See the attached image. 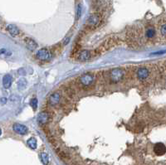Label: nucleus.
Masks as SVG:
<instances>
[{
  "mask_svg": "<svg viewBox=\"0 0 166 165\" xmlns=\"http://www.w3.org/2000/svg\"><path fill=\"white\" fill-rule=\"evenodd\" d=\"M124 77V71L123 70L120 68H115L111 70L110 72V78L111 81L113 82H119Z\"/></svg>",
  "mask_w": 166,
  "mask_h": 165,
  "instance_id": "obj_1",
  "label": "nucleus"
},
{
  "mask_svg": "<svg viewBox=\"0 0 166 165\" xmlns=\"http://www.w3.org/2000/svg\"><path fill=\"white\" fill-rule=\"evenodd\" d=\"M12 129H13V131L16 132L17 134H21V135L27 134V132H28L27 127H26L23 125H21V124H14V125H12Z\"/></svg>",
  "mask_w": 166,
  "mask_h": 165,
  "instance_id": "obj_2",
  "label": "nucleus"
},
{
  "mask_svg": "<svg viewBox=\"0 0 166 165\" xmlns=\"http://www.w3.org/2000/svg\"><path fill=\"white\" fill-rule=\"evenodd\" d=\"M93 81H94V76L90 74V73L81 76V78H80L81 83L83 85H85V86H88V85H90V84H92Z\"/></svg>",
  "mask_w": 166,
  "mask_h": 165,
  "instance_id": "obj_3",
  "label": "nucleus"
},
{
  "mask_svg": "<svg viewBox=\"0 0 166 165\" xmlns=\"http://www.w3.org/2000/svg\"><path fill=\"white\" fill-rule=\"evenodd\" d=\"M100 21H101V17L98 14H92L90 16L88 20H87V24H88V26L94 27L100 23Z\"/></svg>",
  "mask_w": 166,
  "mask_h": 165,
  "instance_id": "obj_4",
  "label": "nucleus"
},
{
  "mask_svg": "<svg viewBox=\"0 0 166 165\" xmlns=\"http://www.w3.org/2000/svg\"><path fill=\"white\" fill-rule=\"evenodd\" d=\"M37 56L38 57L40 60H43V61H46V60H48L51 57V53L46 48H42L37 51Z\"/></svg>",
  "mask_w": 166,
  "mask_h": 165,
  "instance_id": "obj_5",
  "label": "nucleus"
},
{
  "mask_svg": "<svg viewBox=\"0 0 166 165\" xmlns=\"http://www.w3.org/2000/svg\"><path fill=\"white\" fill-rule=\"evenodd\" d=\"M149 76V70L145 67L140 68L137 71V77L140 79V81L146 80Z\"/></svg>",
  "mask_w": 166,
  "mask_h": 165,
  "instance_id": "obj_6",
  "label": "nucleus"
},
{
  "mask_svg": "<svg viewBox=\"0 0 166 165\" xmlns=\"http://www.w3.org/2000/svg\"><path fill=\"white\" fill-rule=\"evenodd\" d=\"M165 146L164 144H162V143H158V144H156L154 147V151L155 153L156 154V155H158V156H161V155H164L165 154Z\"/></svg>",
  "mask_w": 166,
  "mask_h": 165,
  "instance_id": "obj_7",
  "label": "nucleus"
},
{
  "mask_svg": "<svg viewBox=\"0 0 166 165\" xmlns=\"http://www.w3.org/2000/svg\"><path fill=\"white\" fill-rule=\"evenodd\" d=\"M49 115L48 114V112H41L38 115H37V122L40 125H45L48 122L49 120Z\"/></svg>",
  "mask_w": 166,
  "mask_h": 165,
  "instance_id": "obj_8",
  "label": "nucleus"
},
{
  "mask_svg": "<svg viewBox=\"0 0 166 165\" xmlns=\"http://www.w3.org/2000/svg\"><path fill=\"white\" fill-rule=\"evenodd\" d=\"M60 99H61L60 94H59L58 92H54L49 97V103L51 106H56V104L59 103Z\"/></svg>",
  "mask_w": 166,
  "mask_h": 165,
  "instance_id": "obj_9",
  "label": "nucleus"
},
{
  "mask_svg": "<svg viewBox=\"0 0 166 165\" xmlns=\"http://www.w3.org/2000/svg\"><path fill=\"white\" fill-rule=\"evenodd\" d=\"M12 82V78L11 77V75L7 74L3 77V85L5 89H8L11 86Z\"/></svg>",
  "mask_w": 166,
  "mask_h": 165,
  "instance_id": "obj_10",
  "label": "nucleus"
},
{
  "mask_svg": "<svg viewBox=\"0 0 166 165\" xmlns=\"http://www.w3.org/2000/svg\"><path fill=\"white\" fill-rule=\"evenodd\" d=\"M8 33H10V35L12 37H16L19 34V29L15 26V25H12V24H9L8 26Z\"/></svg>",
  "mask_w": 166,
  "mask_h": 165,
  "instance_id": "obj_11",
  "label": "nucleus"
},
{
  "mask_svg": "<svg viewBox=\"0 0 166 165\" xmlns=\"http://www.w3.org/2000/svg\"><path fill=\"white\" fill-rule=\"evenodd\" d=\"M25 43H26L27 47L31 51H34L37 47V44L35 41H33L31 38H26L25 39Z\"/></svg>",
  "mask_w": 166,
  "mask_h": 165,
  "instance_id": "obj_12",
  "label": "nucleus"
},
{
  "mask_svg": "<svg viewBox=\"0 0 166 165\" xmlns=\"http://www.w3.org/2000/svg\"><path fill=\"white\" fill-rule=\"evenodd\" d=\"M78 57H79V60H81V61H86V60H88L90 57V53L89 51L84 50L80 52Z\"/></svg>",
  "mask_w": 166,
  "mask_h": 165,
  "instance_id": "obj_13",
  "label": "nucleus"
},
{
  "mask_svg": "<svg viewBox=\"0 0 166 165\" xmlns=\"http://www.w3.org/2000/svg\"><path fill=\"white\" fill-rule=\"evenodd\" d=\"M27 82L24 78H21L19 81H18V89L19 91H23L25 88L27 87Z\"/></svg>",
  "mask_w": 166,
  "mask_h": 165,
  "instance_id": "obj_14",
  "label": "nucleus"
},
{
  "mask_svg": "<svg viewBox=\"0 0 166 165\" xmlns=\"http://www.w3.org/2000/svg\"><path fill=\"white\" fill-rule=\"evenodd\" d=\"M27 145L30 148L32 149H36L37 148V139L35 138H30L28 140L27 142Z\"/></svg>",
  "mask_w": 166,
  "mask_h": 165,
  "instance_id": "obj_15",
  "label": "nucleus"
},
{
  "mask_svg": "<svg viewBox=\"0 0 166 165\" xmlns=\"http://www.w3.org/2000/svg\"><path fill=\"white\" fill-rule=\"evenodd\" d=\"M40 157H41V160H42V163L44 164V165H48V163H49V157H48V154H46V153H42L40 154Z\"/></svg>",
  "mask_w": 166,
  "mask_h": 165,
  "instance_id": "obj_16",
  "label": "nucleus"
},
{
  "mask_svg": "<svg viewBox=\"0 0 166 165\" xmlns=\"http://www.w3.org/2000/svg\"><path fill=\"white\" fill-rule=\"evenodd\" d=\"M155 35V31L153 28H149L146 32V37H149V38H152L154 37V36Z\"/></svg>",
  "mask_w": 166,
  "mask_h": 165,
  "instance_id": "obj_17",
  "label": "nucleus"
},
{
  "mask_svg": "<svg viewBox=\"0 0 166 165\" xmlns=\"http://www.w3.org/2000/svg\"><path fill=\"white\" fill-rule=\"evenodd\" d=\"M30 106H32L33 110H36L37 108V100L36 98H33L32 100H30Z\"/></svg>",
  "mask_w": 166,
  "mask_h": 165,
  "instance_id": "obj_18",
  "label": "nucleus"
},
{
  "mask_svg": "<svg viewBox=\"0 0 166 165\" xmlns=\"http://www.w3.org/2000/svg\"><path fill=\"white\" fill-rule=\"evenodd\" d=\"M81 15V5L79 4L77 7V19H78Z\"/></svg>",
  "mask_w": 166,
  "mask_h": 165,
  "instance_id": "obj_19",
  "label": "nucleus"
},
{
  "mask_svg": "<svg viewBox=\"0 0 166 165\" xmlns=\"http://www.w3.org/2000/svg\"><path fill=\"white\" fill-rule=\"evenodd\" d=\"M160 33H162V35L164 37H165V35H166V25L164 23L161 26V27H160Z\"/></svg>",
  "mask_w": 166,
  "mask_h": 165,
  "instance_id": "obj_20",
  "label": "nucleus"
},
{
  "mask_svg": "<svg viewBox=\"0 0 166 165\" xmlns=\"http://www.w3.org/2000/svg\"><path fill=\"white\" fill-rule=\"evenodd\" d=\"M5 52H6L5 49H1V50H0V55H1V54H3V53H4Z\"/></svg>",
  "mask_w": 166,
  "mask_h": 165,
  "instance_id": "obj_21",
  "label": "nucleus"
},
{
  "mask_svg": "<svg viewBox=\"0 0 166 165\" xmlns=\"http://www.w3.org/2000/svg\"><path fill=\"white\" fill-rule=\"evenodd\" d=\"M1 102H2V104H5L6 103V99H4V98L1 99Z\"/></svg>",
  "mask_w": 166,
  "mask_h": 165,
  "instance_id": "obj_22",
  "label": "nucleus"
},
{
  "mask_svg": "<svg viewBox=\"0 0 166 165\" xmlns=\"http://www.w3.org/2000/svg\"><path fill=\"white\" fill-rule=\"evenodd\" d=\"M69 40H70V38H69V37H68V38H67V39H66L65 42H64V44H65V45H66V44H67V42H69Z\"/></svg>",
  "mask_w": 166,
  "mask_h": 165,
  "instance_id": "obj_23",
  "label": "nucleus"
},
{
  "mask_svg": "<svg viewBox=\"0 0 166 165\" xmlns=\"http://www.w3.org/2000/svg\"><path fill=\"white\" fill-rule=\"evenodd\" d=\"M2 134V130H1V129H0V135Z\"/></svg>",
  "mask_w": 166,
  "mask_h": 165,
  "instance_id": "obj_24",
  "label": "nucleus"
}]
</instances>
